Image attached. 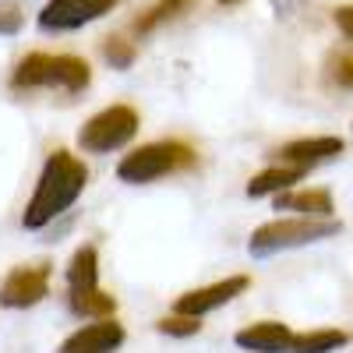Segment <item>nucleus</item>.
<instances>
[{
	"instance_id": "nucleus-1",
	"label": "nucleus",
	"mask_w": 353,
	"mask_h": 353,
	"mask_svg": "<svg viewBox=\"0 0 353 353\" xmlns=\"http://www.w3.org/2000/svg\"><path fill=\"white\" fill-rule=\"evenodd\" d=\"M85 188H88L85 159H78L68 149L50 152L43 170H39L36 191H32V198H28V205H25L21 226L25 230H46L57 216H64L71 205L85 194Z\"/></svg>"
},
{
	"instance_id": "nucleus-2",
	"label": "nucleus",
	"mask_w": 353,
	"mask_h": 353,
	"mask_svg": "<svg viewBox=\"0 0 353 353\" xmlns=\"http://www.w3.org/2000/svg\"><path fill=\"white\" fill-rule=\"evenodd\" d=\"M92 85V68L85 57L74 53H28L11 71V88L28 92V88H57V92L78 96Z\"/></svg>"
},
{
	"instance_id": "nucleus-3",
	"label": "nucleus",
	"mask_w": 353,
	"mask_h": 353,
	"mask_svg": "<svg viewBox=\"0 0 353 353\" xmlns=\"http://www.w3.org/2000/svg\"><path fill=\"white\" fill-rule=\"evenodd\" d=\"M198 166V152L181 138H163L149 141L141 149H131L121 163H117V176L124 184H152L173 173H188Z\"/></svg>"
},
{
	"instance_id": "nucleus-4",
	"label": "nucleus",
	"mask_w": 353,
	"mask_h": 353,
	"mask_svg": "<svg viewBox=\"0 0 353 353\" xmlns=\"http://www.w3.org/2000/svg\"><path fill=\"white\" fill-rule=\"evenodd\" d=\"M343 223L339 219H314V216H297V219H272V223H261L251 241H248V254L251 258H272L283 251H297L307 244H321L329 237H339Z\"/></svg>"
},
{
	"instance_id": "nucleus-5",
	"label": "nucleus",
	"mask_w": 353,
	"mask_h": 353,
	"mask_svg": "<svg viewBox=\"0 0 353 353\" xmlns=\"http://www.w3.org/2000/svg\"><path fill=\"white\" fill-rule=\"evenodd\" d=\"M138 128H141L138 110L128 103H113V106L99 110L96 117H88L85 128L78 131V145H81V152L106 156V152L124 149L128 141H134Z\"/></svg>"
},
{
	"instance_id": "nucleus-6",
	"label": "nucleus",
	"mask_w": 353,
	"mask_h": 353,
	"mask_svg": "<svg viewBox=\"0 0 353 353\" xmlns=\"http://www.w3.org/2000/svg\"><path fill=\"white\" fill-rule=\"evenodd\" d=\"M50 276H53V265L50 261L14 265V269L8 272V279L0 283V307L25 311V307L43 304L50 297Z\"/></svg>"
},
{
	"instance_id": "nucleus-7",
	"label": "nucleus",
	"mask_w": 353,
	"mask_h": 353,
	"mask_svg": "<svg viewBox=\"0 0 353 353\" xmlns=\"http://www.w3.org/2000/svg\"><path fill=\"white\" fill-rule=\"evenodd\" d=\"M117 8V0H46L39 11V28L43 32H74L88 21H99Z\"/></svg>"
},
{
	"instance_id": "nucleus-8",
	"label": "nucleus",
	"mask_w": 353,
	"mask_h": 353,
	"mask_svg": "<svg viewBox=\"0 0 353 353\" xmlns=\"http://www.w3.org/2000/svg\"><path fill=\"white\" fill-rule=\"evenodd\" d=\"M251 286V276H226L219 283H209V286H198V290H188L173 301V311L181 314H194V318H205L209 311H219L226 307L230 301H237L241 293H248Z\"/></svg>"
},
{
	"instance_id": "nucleus-9",
	"label": "nucleus",
	"mask_w": 353,
	"mask_h": 353,
	"mask_svg": "<svg viewBox=\"0 0 353 353\" xmlns=\"http://www.w3.org/2000/svg\"><path fill=\"white\" fill-rule=\"evenodd\" d=\"M124 339L128 332L117 318H96L92 325H81L78 332H71L57 353H117Z\"/></svg>"
},
{
	"instance_id": "nucleus-10",
	"label": "nucleus",
	"mask_w": 353,
	"mask_h": 353,
	"mask_svg": "<svg viewBox=\"0 0 353 353\" xmlns=\"http://www.w3.org/2000/svg\"><path fill=\"white\" fill-rule=\"evenodd\" d=\"M346 152V141L336 138V134H314V138H293L286 145L272 152L276 163H293V166H321L329 159H339Z\"/></svg>"
},
{
	"instance_id": "nucleus-11",
	"label": "nucleus",
	"mask_w": 353,
	"mask_h": 353,
	"mask_svg": "<svg viewBox=\"0 0 353 353\" xmlns=\"http://www.w3.org/2000/svg\"><path fill=\"white\" fill-rule=\"evenodd\" d=\"M293 336L297 332L290 325H283V321H254V325H244L233 336V343L241 350H251V353H290Z\"/></svg>"
},
{
	"instance_id": "nucleus-12",
	"label": "nucleus",
	"mask_w": 353,
	"mask_h": 353,
	"mask_svg": "<svg viewBox=\"0 0 353 353\" xmlns=\"http://www.w3.org/2000/svg\"><path fill=\"white\" fill-rule=\"evenodd\" d=\"M64 279H68V301L99 290V251H96L92 244H81V248L71 254V261H68Z\"/></svg>"
},
{
	"instance_id": "nucleus-13",
	"label": "nucleus",
	"mask_w": 353,
	"mask_h": 353,
	"mask_svg": "<svg viewBox=\"0 0 353 353\" xmlns=\"http://www.w3.org/2000/svg\"><path fill=\"white\" fill-rule=\"evenodd\" d=\"M276 212H297V216L329 219L336 209H332V194L325 188H307V191H279L276 194Z\"/></svg>"
},
{
	"instance_id": "nucleus-14",
	"label": "nucleus",
	"mask_w": 353,
	"mask_h": 353,
	"mask_svg": "<svg viewBox=\"0 0 353 353\" xmlns=\"http://www.w3.org/2000/svg\"><path fill=\"white\" fill-rule=\"evenodd\" d=\"M307 166H293V163H276V166H265L261 173H254L248 181V198H265V194H279L290 191L293 184L304 181Z\"/></svg>"
},
{
	"instance_id": "nucleus-15",
	"label": "nucleus",
	"mask_w": 353,
	"mask_h": 353,
	"mask_svg": "<svg viewBox=\"0 0 353 353\" xmlns=\"http://www.w3.org/2000/svg\"><path fill=\"white\" fill-rule=\"evenodd\" d=\"M350 343V332L343 329H314V332H297L293 336L290 353H332Z\"/></svg>"
},
{
	"instance_id": "nucleus-16",
	"label": "nucleus",
	"mask_w": 353,
	"mask_h": 353,
	"mask_svg": "<svg viewBox=\"0 0 353 353\" xmlns=\"http://www.w3.org/2000/svg\"><path fill=\"white\" fill-rule=\"evenodd\" d=\"M191 4H194V0H156V4L131 25V32H134V36H149V32H156L159 25L173 21L176 14H184Z\"/></svg>"
},
{
	"instance_id": "nucleus-17",
	"label": "nucleus",
	"mask_w": 353,
	"mask_h": 353,
	"mask_svg": "<svg viewBox=\"0 0 353 353\" xmlns=\"http://www.w3.org/2000/svg\"><path fill=\"white\" fill-rule=\"evenodd\" d=\"M68 307H71V314H78V318H113L117 314V297L113 293H106V290H92V293H85V297H74V301H68Z\"/></svg>"
},
{
	"instance_id": "nucleus-18",
	"label": "nucleus",
	"mask_w": 353,
	"mask_h": 353,
	"mask_svg": "<svg viewBox=\"0 0 353 353\" xmlns=\"http://www.w3.org/2000/svg\"><path fill=\"white\" fill-rule=\"evenodd\" d=\"M103 57L113 71H128L138 57V46L128 36H110V39H103Z\"/></svg>"
},
{
	"instance_id": "nucleus-19",
	"label": "nucleus",
	"mask_w": 353,
	"mask_h": 353,
	"mask_svg": "<svg viewBox=\"0 0 353 353\" xmlns=\"http://www.w3.org/2000/svg\"><path fill=\"white\" fill-rule=\"evenodd\" d=\"M156 332L159 336H173V339H188V336H198L201 332V318L173 311V314H166V318L156 321Z\"/></svg>"
},
{
	"instance_id": "nucleus-20",
	"label": "nucleus",
	"mask_w": 353,
	"mask_h": 353,
	"mask_svg": "<svg viewBox=\"0 0 353 353\" xmlns=\"http://www.w3.org/2000/svg\"><path fill=\"white\" fill-rule=\"evenodd\" d=\"M25 25V8L18 0H0V36H14Z\"/></svg>"
},
{
	"instance_id": "nucleus-21",
	"label": "nucleus",
	"mask_w": 353,
	"mask_h": 353,
	"mask_svg": "<svg viewBox=\"0 0 353 353\" xmlns=\"http://www.w3.org/2000/svg\"><path fill=\"white\" fill-rule=\"evenodd\" d=\"M329 78L343 88H353V53H336L329 64Z\"/></svg>"
},
{
	"instance_id": "nucleus-22",
	"label": "nucleus",
	"mask_w": 353,
	"mask_h": 353,
	"mask_svg": "<svg viewBox=\"0 0 353 353\" xmlns=\"http://www.w3.org/2000/svg\"><path fill=\"white\" fill-rule=\"evenodd\" d=\"M332 18H336V28L346 36V39H353V4H343V8H336L332 11Z\"/></svg>"
},
{
	"instance_id": "nucleus-23",
	"label": "nucleus",
	"mask_w": 353,
	"mask_h": 353,
	"mask_svg": "<svg viewBox=\"0 0 353 353\" xmlns=\"http://www.w3.org/2000/svg\"><path fill=\"white\" fill-rule=\"evenodd\" d=\"M219 4H241V0H219Z\"/></svg>"
}]
</instances>
